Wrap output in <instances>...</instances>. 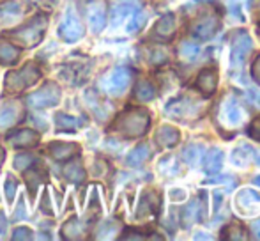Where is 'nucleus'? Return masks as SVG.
Masks as SVG:
<instances>
[{
	"instance_id": "1",
	"label": "nucleus",
	"mask_w": 260,
	"mask_h": 241,
	"mask_svg": "<svg viewBox=\"0 0 260 241\" xmlns=\"http://www.w3.org/2000/svg\"><path fill=\"white\" fill-rule=\"evenodd\" d=\"M149 126H151V114L145 108H131L124 112L115 124L117 130L129 138L145 135Z\"/></svg>"
},
{
	"instance_id": "2",
	"label": "nucleus",
	"mask_w": 260,
	"mask_h": 241,
	"mask_svg": "<svg viewBox=\"0 0 260 241\" xmlns=\"http://www.w3.org/2000/svg\"><path fill=\"white\" fill-rule=\"evenodd\" d=\"M41 76L39 69L34 64H27L25 68H21L20 71H13L7 75L6 78V91L7 93H20L25 87H30L38 82V78Z\"/></svg>"
},
{
	"instance_id": "3",
	"label": "nucleus",
	"mask_w": 260,
	"mask_h": 241,
	"mask_svg": "<svg viewBox=\"0 0 260 241\" xmlns=\"http://www.w3.org/2000/svg\"><path fill=\"white\" fill-rule=\"evenodd\" d=\"M58 36L64 39L66 43H75L78 41L83 36V25L78 18V13H76V7L68 6L64 13V18H62L60 25H58Z\"/></svg>"
},
{
	"instance_id": "4",
	"label": "nucleus",
	"mask_w": 260,
	"mask_h": 241,
	"mask_svg": "<svg viewBox=\"0 0 260 241\" xmlns=\"http://www.w3.org/2000/svg\"><path fill=\"white\" fill-rule=\"evenodd\" d=\"M165 114L170 115L174 119H191V117H197L200 114V105L197 101H193L191 98H186V96H181V98H174L167 103L165 107Z\"/></svg>"
},
{
	"instance_id": "5",
	"label": "nucleus",
	"mask_w": 260,
	"mask_h": 241,
	"mask_svg": "<svg viewBox=\"0 0 260 241\" xmlns=\"http://www.w3.org/2000/svg\"><path fill=\"white\" fill-rule=\"evenodd\" d=\"M45 28H46V20L39 16V18H36L34 21H30V23H27L21 28H18L16 32H13V38L16 39L20 45L34 46L41 41Z\"/></svg>"
},
{
	"instance_id": "6",
	"label": "nucleus",
	"mask_w": 260,
	"mask_h": 241,
	"mask_svg": "<svg viewBox=\"0 0 260 241\" xmlns=\"http://www.w3.org/2000/svg\"><path fill=\"white\" fill-rule=\"evenodd\" d=\"M251 38L244 28H239V31L234 32L232 38V53H230V62H232L234 68H239V66L244 64L246 57L250 55L251 52Z\"/></svg>"
},
{
	"instance_id": "7",
	"label": "nucleus",
	"mask_w": 260,
	"mask_h": 241,
	"mask_svg": "<svg viewBox=\"0 0 260 241\" xmlns=\"http://www.w3.org/2000/svg\"><path fill=\"white\" fill-rule=\"evenodd\" d=\"M221 23H219V18L216 14L209 13V14H202L200 18H197V21L191 27V36L195 39H200V41H207V39L214 38L216 32L219 31Z\"/></svg>"
},
{
	"instance_id": "8",
	"label": "nucleus",
	"mask_w": 260,
	"mask_h": 241,
	"mask_svg": "<svg viewBox=\"0 0 260 241\" xmlns=\"http://www.w3.org/2000/svg\"><path fill=\"white\" fill-rule=\"evenodd\" d=\"M58 100H60V89H58L57 83L48 82L38 93L30 94L28 103L36 108H43V107H53V105L58 103Z\"/></svg>"
},
{
	"instance_id": "9",
	"label": "nucleus",
	"mask_w": 260,
	"mask_h": 241,
	"mask_svg": "<svg viewBox=\"0 0 260 241\" xmlns=\"http://www.w3.org/2000/svg\"><path fill=\"white\" fill-rule=\"evenodd\" d=\"M219 117H221L223 123L230 128H236L243 123L244 112H243V108H241L239 101L236 100V96L225 98V101L221 103V108H219Z\"/></svg>"
},
{
	"instance_id": "10",
	"label": "nucleus",
	"mask_w": 260,
	"mask_h": 241,
	"mask_svg": "<svg viewBox=\"0 0 260 241\" xmlns=\"http://www.w3.org/2000/svg\"><path fill=\"white\" fill-rule=\"evenodd\" d=\"M85 14L92 32L100 34L106 25V7L103 0H87L85 2Z\"/></svg>"
},
{
	"instance_id": "11",
	"label": "nucleus",
	"mask_w": 260,
	"mask_h": 241,
	"mask_svg": "<svg viewBox=\"0 0 260 241\" xmlns=\"http://www.w3.org/2000/svg\"><path fill=\"white\" fill-rule=\"evenodd\" d=\"M131 82V71L127 68H115L105 80V87L110 94H120Z\"/></svg>"
},
{
	"instance_id": "12",
	"label": "nucleus",
	"mask_w": 260,
	"mask_h": 241,
	"mask_svg": "<svg viewBox=\"0 0 260 241\" xmlns=\"http://www.w3.org/2000/svg\"><path fill=\"white\" fill-rule=\"evenodd\" d=\"M140 0H113L112 2V9H110V20L112 25L117 27L120 25V21L127 16V14H133L140 9Z\"/></svg>"
},
{
	"instance_id": "13",
	"label": "nucleus",
	"mask_w": 260,
	"mask_h": 241,
	"mask_svg": "<svg viewBox=\"0 0 260 241\" xmlns=\"http://www.w3.org/2000/svg\"><path fill=\"white\" fill-rule=\"evenodd\" d=\"M197 91L204 94V96H212L218 89V69L216 68H206L199 73L195 82Z\"/></svg>"
},
{
	"instance_id": "14",
	"label": "nucleus",
	"mask_w": 260,
	"mask_h": 241,
	"mask_svg": "<svg viewBox=\"0 0 260 241\" xmlns=\"http://www.w3.org/2000/svg\"><path fill=\"white\" fill-rule=\"evenodd\" d=\"M204 217H206V197L200 193L199 199L191 200V204H188L182 211V225L189 227L193 222H202Z\"/></svg>"
},
{
	"instance_id": "15",
	"label": "nucleus",
	"mask_w": 260,
	"mask_h": 241,
	"mask_svg": "<svg viewBox=\"0 0 260 241\" xmlns=\"http://www.w3.org/2000/svg\"><path fill=\"white\" fill-rule=\"evenodd\" d=\"M179 140H181V131L174 126H168V124L161 126L156 133V144L159 145V147H165V149L175 147V145L179 144Z\"/></svg>"
},
{
	"instance_id": "16",
	"label": "nucleus",
	"mask_w": 260,
	"mask_h": 241,
	"mask_svg": "<svg viewBox=\"0 0 260 241\" xmlns=\"http://www.w3.org/2000/svg\"><path fill=\"white\" fill-rule=\"evenodd\" d=\"M175 34V16L172 13L165 14L159 18V21L154 27V38L161 39V41H170Z\"/></svg>"
},
{
	"instance_id": "17",
	"label": "nucleus",
	"mask_w": 260,
	"mask_h": 241,
	"mask_svg": "<svg viewBox=\"0 0 260 241\" xmlns=\"http://www.w3.org/2000/svg\"><path fill=\"white\" fill-rule=\"evenodd\" d=\"M157 206H159V197H157L154 192H149L147 190V192L142 193L137 215L140 218H145V217H149V215H154L157 211Z\"/></svg>"
},
{
	"instance_id": "18",
	"label": "nucleus",
	"mask_w": 260,
	"mask_h": 241,
	"mask_svg": "<svg viewBox=\"0 0 260 241\" xmlns=\"http://www.w3.org/2000/svg\"><path fill=\"white\" fill-rule=\"evenodd\" d=\"M204 160V169H206L207 174H216L219 172L223 165V151L218 147H211L207 153H204L202 156Z\"/></svg>"
},
{
	"instance_id": "19",
	"label": "nucleus",
	"mask_w": 260,
	"mask_h": 241,
	"mask_svg": "<svg viewBox=\"0 0 260 241\" xmlns=\"http://www.w3.org/2000/svg\"><path fill=\"white\" fill-rule=\"evenodd\" d=\"M7 140H9V144L14 145V147H30V145L38 144L39 137L34 131L23 130V131H18L16 135H9Z\"/></svg>"
},
{
	"instance_id": "20",
	"label": "nucleus",
	"mask_w": 260,
	"mask_h": 241,
	"mask_svg": "<svg viewBox=\"0 0 260 241\" xmlns=\"http://www.w3.org/2000/svg\"><path fill=\"white\" fill-rule=\"evenodd\" d=\"M20 115V108L13 103H7L0 107V130H6L11 124H14Z\"/></svg>"
},
{
	"instance_id": "21",
	"label": "nucleus",
	"mask_w": 260,
	"mask_h": 241,
	"mask_svg": "<svg viewBox=\"0 0 260 241\" xmlns=\"http://www.w3.org/2000/svg\"><path fill=\"white\" fill-rule=\"evenodd\" d=\"M255 156V149L248 147L246 144H241L232 151V163L237 167H246L248 162H251Z\"/></svg>"
},
{
	"instance_id": "22",
	"label": "nucleus",
	"mask_w": 260,
	"mask_h": 241,
	"mask_svg": "<svg viewBox=\"0 0 260 241\" xmlns=\"http://www.w3.org/2000/svg\"><path fill=\"white\" fill-rule=\"evenodd\" d=\"M149 156H151V149H149V145L142 144V145H138V147H135L133 151L127 155V165L129 167H140L142 163L149 158Z\"/></svg>"
},
{
	"instance_id": "23",
	"label": "nucleus",
	"mask_w": 260,
	"mask_h": 241,
	"mask_svg": "<svg viewBox=\"0 0 260 241\" xmlns=\"http://www.w3.org/2000/svg\"><path fill=\"white\" fill-rule=\"evenodd\" d=\"M202 156H204V149H202V145H199V144H189L188 147L184 149V153H182V160H184L189 167L199 165V163L202 162Z\"/></svg>"
},
{
	"instance_id": "24",
	"label": "nucleus",
	"mask_w": 260,
	"mask_h": 241,
	"mask_svg": "<svg viewBox=\"0 0 260 241\" xmlns=\"http://www.w3.org/2000/svg\"><path fill=\"white\" fill-rule=\"evenodd\" d=\"M76 147L78 145H73V144H58V142H53V144H50V151H52L53 158L55 160H68L71 158L73 155L76 153Z\"/></svg>"
},
{
	"instance_id": "25",
	"label": "nucleus",
	"mask_w": 260,
	"mask_h": 241,
	"mask_svg": "<svg viewBox=\"0 0 260 241\" xmlns=\"http://www.w3.org/2000/svg\"><path fill=\"white\" fill-rule=\"evenodd\" d=\"M258 200H260V197L253 192V190L243 188V190H241V192L236 195V206L239 207L241 211H243L246 206H253V204H257Z\"/></svg>"
},
{
	"instance_id": "26",
	"label": "nucleus",
	"mask_w": 260,
	"mask_h": 241,
	"mask_svg": "<svg viewBox=\"0 0 260 241\" xmlns=\"http://www.w3.org/2000/svg\"><path fill=\"white\" fill-rule=\"evenodd\" d=\"M135 94H137V98L140 101H151L156 98V87L149 80H142V82H138Z\"/></svg>"
},
{
	"instance_id": "27",
	"label": "nucleus",
	"mask_w": 260,
	"mask_h": 241,
	"mask_svg": "<svg viewBox=\"0 0 260 241\" xmlns=\"http://www.w3.org/2000/svg\"><path fill=\"white\" fill-rule=\"evenodd\" d=\"M18 55H20V52H18L16 46L4 41V39H0V62L11 64V62H14L18 59Z\"/></svg>"
},
{
	"instance_id": "28",
	"label": "nucleus",
	"mask_w": 260,
	"mask_h": 241,
	"mask_svg": "<svg viewBox=\"0 0 260 241\" xmlns=\"http://www.w3.org/2000/svg\"><path fill=\"white\" fill-rule=\"evenodd\" d=\"M223 238L225 239H248V234H246V229L243 227L241 224H230L223 229Z\"/></svg>"
},
{
	"instance_id": "29",
	"label": "nucleus",
	"mask_w": 260,
	"mask_h": 241,
	"mask_svg": "<svg viewBox=\"0 0 260 241\" xmlns=\"http://www.w3.org/2000/svg\"><path fill=\"white\" fill-rule=\"evenodd\" d=\"M199 53H200V48L189 41H182L181 46H179V57L186 62H191L193 59H197Z\"/></svg>"
},
{
	"instance_id": "30",
	"label": "nucleus",
	"mask_w": 260,
	"mask_h": 241,
	"mask_svg": "<svg viewBox=\"0 0 260 241\" xmlns=\"http://www.w3.org/2000/svg\"><path fill=\"white\" fill-rule=\"evenodd\" d=\"M64 174L68 176V179H71L75 183H82L83 177H85V170H83V167L80 165L78 162L69 163V165L64 169Z\"/></svg>"
},
{
	"instance_id": "31",
	"label": "nucleus",
	"mask_w": 260,
	"mask_h": 241,
	"mask_svg": "<svg viewBox=\"0 0 260 241\" xmlns=\"http://www.w3.org/2000/svg\"><path fill=\"white\" fill-rule=\"evenodd\" d=\"M145 23H147V14L137 11V13H133V20L127 25V32H138L140 28H144Z\"/></svg>"
},
{
	"instance_id": "32",
	"label": "nucleus",
	"mask_w": 260,
	"mask_h": 241,
	"mask_svg": "<svg viewBox=\"0 0 260 241\" xmlns=\"http://www.w3.org/2000/svg\"><path fill=\"white\" fill-rule=\"evenodd\" d=\"M80 124H82V120L71 117V115H66V114L57 115V126L60 128V130H73V128L80 126Z\"/></svg>"
},
{
	"instance_id": "33",
	"label": "nucleus",
	"mask_w": 260,
	"mask_h": 241,
	"mask_svg": "<svg viewBox=\"0 0 260 241\" xmlns=\"http://www.w3.org/2000/svg\"><path fill=\"white\" fill-rule=\"evenodd\" d=\"M21 9L18 4H4V6H0V16L4 18V20L9 21L11 18H16V14H20Z\"/></svg>"
},
{
	"instance_id": "34",
	"label": "nucleus",
	"mask_w": 260,
	"mask_h": 241,
	"mask_svg": "<svg viewBox=\"0 0 260 241\" xmlns=\"http://www.w3.org/2000/svg\"><path fill=\"white\" fill-rule=\"evenodd\" d=\"M159 170L167 176H172V174L177 172V163H175L174 156H168V158H163L159 163Z\"/></svg>"
},
{
	"instance_id": "35",
	"label": "nucleus",
	"mask_w": 260,
	"mask_h": 241,
	"mask_svg": "<svg viewBox=\"0 0 260 241\" xmlns=\"http://www.w3.org/2000/svg\"><path fill=\"white\" fill-rule=\"evenodd\" d=\"M32 156L30 155H20V156H16V158H14V167H16L18 170H23V169H27V167H30L32 163Z\"/></svg>"
},
{
	"instance_id": "36",
	"label": "nucleus",
	"mask_w": 260,
	"mask_h": 241,
	"mask_svg": "<svg viewBox=\"0 0 260 241\" xmlns=\"http://www.w3.org/2000/svg\"><path fill=\"white\" fill-rule=\"evenodd\" d=\"M149 61H151L152 64H163V62L168 61V55H167V52H165V50L156 48V50H152V52H151Z\"/></svg>"
},
{
	"instance_id": "37",
	"label": "nucleus",
	"mask_w": 260,
	"mask_h": 241,
	"mask_svg": "<svg viewBox=\"0 0 260 241\" xmlns=\"http://www.w3.org/2000/svg\"><path fill=\"white\" fill-rule=\"evenodd\" d=\"M248 135L251 138H255L257 142H260V117L253 119L250 123V128H248Z\"/></svg>"
},
{
	"instance_id": "38",
	"label": "nucleus",
	"mask_w": 260,
	"mask_h": 241,
	"mask_svg": "<svg viewBox=\"0 0 260 241\" xmlns=\"http://www.w3.org/2000/svg\"><path fill=\"white\" fill-rule=\"evenodd\" d=\"M30 229H27V227H18L16 231H14V236L13 238L14 239H30L32 238V234H30Z\"/></svg>"
},
{
	"instance_id": "39",
	"label": "nucleus",
	"mask_w": 260,
	"mask_h": 241,
	"mask_svg": "<svg viewBox=\"0 0 260 241\" xmlns=\"http://www.w3.org/2000/svg\"><path fill=\"white\" fill-rule=\"evenodd\" d=\"M16 181H13V179H7L6 181V197H7V200H13L14 199V192H16Z\"/></svg>"
},
{
	"instance_id": "40",
	"label": "nucleus",
	"mask_w": 260,
	"mask_h": 241,
	"mask_svg": "<svg viewBox=\"0 0 260 241\" xmlns=\"http://www.w3.org/2000/svg\"><path fill=\"white\" fill-rule=\"evenodd\" d=\"M251 78L260 85V55L253 61V64H251Z\"/></svg>"
},
{
	"instance_id": "41",
	"label": "nucleus",
	"mask_w": 260,
	"mask_h": 241,
	"mask_svg": "<svg viewBox=\"0 0 260 241\" xmlns=\"http://www.w3.org/2000/svg\"><path fill=\"white\" fill-rule=\"evenodd\" d=\"M170 197H172V200H184L186 199V193H184V190H181V188H175V190H172L170 192Z\"/></svg>"
},
{
	"instance_id": "42",
	"label": "nucleus",
	"mask_w": 260,
	"mask_h": 241,
	"mask_svg": "<svg viewBox=\"0 0 260 241\" xmlns=\"http://www.w3.org/2000/svg\"><path fill=\"white\" fill-rule=\"evenodd\" d=\"M14 217H16V220H23V218H25V204H23V199H20V202H18V209H16V213H14Z\"/></svg>"
},
{
	"instance_id": "43",
	"label": "nucleus",
	"mask_w": 260,
	"mask_h": 241,
	"mask_svg": "<svg viewBox=\"0 0 260 241\" xmlns=\"http://www.w3.org/2000/svg\"><path fill=\"white\" fill-rule=\"evenodd\" d=\"M221 202H223V195H221V192H219V190H216V192H214V211H218V209H219V206H221Z\"/></svg>"
},
{
	"instance_id": "44",
	"label": "nucleus",
	"mask_w": 260,
	"mask_h": 241,
	"mask_svg": "<svg viewBox=\"0 0 260 241\" xmlns=\"http://www.w3.org/2000/svg\"><path fill=\"white\" fill-rule=\"evenodd\" d=\"M6 229H7V222L4 220V215H0V238H4Z\"/></svg>"
},
{
	"instance_id": "45",
	"label": "nucleus",
	"mask_w": 260,
	"mask_h": 241,
	"mask_svg": "<svg viewBox=\"0 0 260 241\" xmlns=\"http://www.w3.org/2000/svg\"><path fill=\"white\" fill-rule=\"evenodd\" d=\"M251 231L255 232V238L260 239V220H257V222H253V224H251Z\"/></svg>"
},
{
	"instance_id": "46",
	"label": "nucleus",
	"mask_w": 260,
	"mask_h": 241,
	"mask_svg": "<svg viewBox=\"0 0 260 241\" xmlns=\"http://www.w3.org/2000/svg\"><path fill=\"white\" fill-rule=\"evenodd\" d=\"M195 239H212V238H211L209 234H207V236H206V234H197V236H195Z\"/></svg>"
},
{
	"instance_id": "47",
	"label": "nucleus",
	"mask_w": 260,
	"mask_h": 241,
	"mask_svg": "<svg viewBox=\"0 0 260 241\" xmlns=\"http://www.w3.org/2000/svg\"><path fill=\"white\" fill-rule=\"evenodd\" d=\"M253 185L260 186V176H255V177H253Z\"/></svg>"
},
{
	"instance_id": "48",
	"label": "nucleus",
	"mask_w": 260,
	"mask_h": 241,
	"mask_svg": "<svg viewBox=\"0 0 260 241\" xmlns=\"http://www.w3.org/2000/svg\"><path fill=\"white\" fill-rule=\"evenodd\" d=\"M195 2H214V0H195Z\"/></svg>"
},
{
	"instance_id": "49",
	"label": "nucleus",
	"mask_w": 260,
	"mask_h": 241,
	"mask_svg": "<svg viewBox=\"0 0 260 241\" xmlns=\"http://www.w3.org/2000/svg\"><path fill=\"white\" fill-rule=\"evenodd\" d=\"M0 156H4V155H2V153H0Z\"/></svg>"
}]
</instances>
